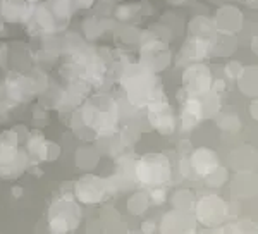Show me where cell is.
I'll return each mask as SVG.
<instances>
[{"label":"cell","mask_w":258,"mask_h":234,"mask_svg":"<svg viewBox=\"0 0 258 234\" xmlns=\"http://www.w3.org/2000/svg\"><path fill=\"white\" fill-rule=\"evenodd\" d=\"M138 179L143 185L159 186L164 185L170 178V164L165 157L162 155H147L140 160L136 167Z\"/></svg>","instance_id":"6da1fadb"}]
</instances>
